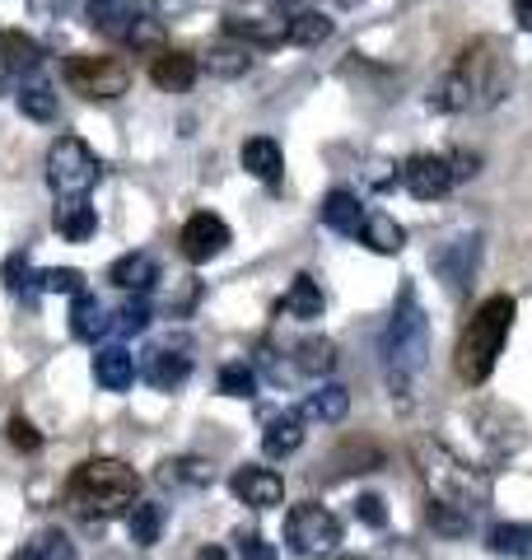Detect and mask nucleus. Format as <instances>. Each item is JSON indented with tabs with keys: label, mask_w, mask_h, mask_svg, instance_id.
<instances>
[{
	"label": "nucleus",
	"mask_w": 532,
	"mask_h": 560,
	"mask_svg": "<svg viewBox=\"0 0 532 560\" xmlns=\"http://www.w3.org/2000/svg\"><path fill=\"white\" fill-rule=\"evenodd\" d=\"M509 94V57L495 38H476L449 75L439 80V90L430 103L439 113H476V108H495Z\"/></svg>",
	"instance_id": "f257e3e1"
},
{
	"label": "nucleus",
	"mask_w": 532,
	"mask_h": 560,
	"mask_svg": "<svg viewBox=\"0 0 532 560\" xmlns=\"http://www.w3.org/2000/svg\"><path fill=\"white\" fill-rule=\"evenodd\" d=\"M379 355H383V374H388L393 397L412 388V383L425 374V364H430V318H425L412 285H402V294H397V308L383 327Z\"/></svg>",
	"instance_id": "f03ea898"
},
{
	"label": "nucleus",
	"mask_w": 532,
	"mask_h": 560,
	"mask_svg": "<svg viewBox=\"0 0 532 560\" xmlns=\"http://www.w3.org/2000/svg\"><path fill=\"white\" fill-rule=\"evenodd\" d=\"M412 453H416V467H420L425 486H430V500L458 504V510H467V514L490 510V477L482 467L458 458V453L449 444H439V440H416Z\"/></svg>",
	"instance_id": "7ed1b4c3"
},
{
	"label": "nucleus",
	"mask_w": 532,
	"mask_h": 560,
	"mask_svg": "<svg viewBox=\"0 0 532 560\" xmlns=\"http://www.w3.org/2000/svg\"><path fill=\"white\" fill-rule=\"evenodd\" d=\"M136 471L117 458H89L76 467V477L66 481V500L70 510L89 523H103V518H117V514H131L136 504Z\"/></svg>",
	"instance_id": "20e7f679"
},
{
	"label": "nucleus",
	"mask_w": 532,
	"mask_h": 560,
	"mask_svg": "<svg viewBox=\"0 0 532 560\" xmlns=\"http://www.w3.org/2000/svg\"><path fill=\"white\" fill-rule=\"evenodd\" d=\"M509 327H513V300L509 294H490V300L472 313V323L463 327V337H458V374L463 383H486L495 360H500V350L509 341Z\"/></svg>",
	"instance_id": "39448f33"
},
{
	"label": "nucleus",
	"mask_w": 532,
	"mask_h": 560,
	"mask_svg": "<svg viewBox=\"0 0 532 560\" xmlns=\"http://www.w3.org/2000/svg\"><path fill=\"white\" fill-rule=\"evenodd\" d=\"M103 164L80 136H57L47 150V183L61 201H84L99 187Z\"/></svg>",
	"instance_id": "423d86ee"
},
{
	"label": "nucleus",
	"mask_w": 532,
	"mask_h": 560,
	"mask_svg": "<svg viewBox=\"0 0 532 560\" xmlns=\"http://www.w3.org/2000/svg\"><path fill=\"white\" fill-rule=\"evenodd\" d=\"M224 33L243 47H280L290 33V14L276 0H234L224 10Z\"/></svg>",
	"instance_id": "0eeeda50"
},
{
	"label": "nucleus",
	"mask_w": 532,
	"mask_h": 560,
	"mask_svg": "<svg viewBox=\"0 0 532 560\" xmlns=\"http://www.w3.org/2000/svg\"><path fill=\"white\" fill-rule=\"evenodd\" d=\"M66 84L84 98H122L131 90V66L122 57H94V51H80V57L66 61Z\"/></svg>",
	"instance_id": "6e6552de"
},
{
	"label": "nucleus",
	"mask_w": 532,
	"mask_h": 560,
	"mask_svg": "<svg viewBox=\"0 0 532 560\" xmlns=\"http://www.w3.org/2000/svg\"><path fill=\"white\" fill-rule=\"evenodd\" d=\"M286 537H290V547L299 556H332L336 547H342V518H336L332 510H323V504L304 500L286 514Z\"/></svg>",
	"instance_id": "1a4fd4ad"
},
{
	"label": "nucleus",
	"mask_w": 532,
	"mask_h": 560,
	"mask_svg": "<svg viewBox=\"0 0 532 560\" xmlns=\"http://www.w3.org/2000/svg\"><path fill=\"white\" fill-rule=\"evenodd\" d=\"M136 374L150 383V388L159 393H173V388H183V383L192 378V346L183 337H169V341H154L146 355H140L136 364Z\"/></svg>",
	"instance_id": "9d476101"
},
{
	"label": "nucleus",
	"mask_w": 532,
	"mask_h": 560,
	"mask_svg": "<svg viewBox=\"0 0 532 560\" xmlns=\"http://www.w3.org/2000/svg\"><path fill=\"white\" fill-rule=\"evenodd\" d=\"M476 257H482V238H476V234H458V238L439 243V248L430 253V267L439 271V280L453 294H463L472 271H476Z\"/></svg>",
	"instance_id": "9b49d317"
},
{
	"label": "nucleus",
	"mask_w": 532,
	"mask_h": 560,
	"mask_svg": "<svg viewBox=\"0 0 532 560\" xmlns=\"http://www.w3.org/2000/svg\"><path fill=\"white\" fill-rule=\"evenodd\" d=\"M402 187L412 191L416 201L443 197V191L453 187V164H449V154H412V160L402 164Z\"/></svg>",
	"instance_id": "f8f14e48"
},
{
	"label": "nucleus",
	"mask_w": 532,
	"mask_h": 560,
	"mask_svg": "<svg viewBox=\"0 0 532 560\" xmlns=\"http://www.w3.org/2000/svg\"><path fill=\"white\" fill-rule=\"evenodd\" d=\"M177 243H183V257L187 261H210V257H220L229 248V224L220 215H210V210H197L187 224H183V234H177Z\"/></svg>",
	"instance_id": "ddd939ff"
},
{
	"label": "nucleus",
	"mask_w": 532,
	"mask_h": 560,
	"mask_svg": "<svg viewBox=\"0 0 532 560\" xmlns=\"http://www.w3.org/2000/svg\"><path fill=\"white\" fill-rule=\"evenodd\" d=\"M229 490H234L243 504H253V510H271V504L286 500V481H280V471H271V467H253V463L234 471Z\"/></svg>",
	"instance_id": "4468645a"
},
{
	"label": "nucleus",
	"mask_w": 532,
	"mask_h": 560,
	"mask_svg": "<svg viewBox=\"0 0 532 560\" xmlns=\"http://www.w3.org/2000/svg\"><path fill=\"white\" fill-rule=\"evenodd\" d=\"M84 20L94 33H103V38H127L131 24L140 20V0H89Z\"/></svg>",
	"instance_id": "2eb2a0df"
},
{
	"label": "nucleus",
	"mask_w": 532,
	"mask_h": 560,
	"mask_svg": "<svg viewBox=\"0 0 532 560\" xmlns=\"http://www.w3.org/2000/svg\"><path fill=\"white\" fill-rule=\"evenodd\" d=\"M197 70H201V61L192 57V51H159V57L150 61V80L159 84L164 94H183V90H192L197 84Z\"/></svg>",
	"instance_id": "dca6fc26"
},
{
	"label": "nucleus",
	"mask_w": 532,
	"mask_h": 560,
	"mask_svg": "<svg viewBox=\"0 0 532 560\" xmlns=\"http://www.w3.org/2000/svg\"><path fill=\"white\" fill-rule=\"evenodd\" d=\"M299 444H304V411H276L271 420H266L262 430V448L266 458H290V453H299Z\"/></svg>",
	"instance_id": "f3484780"
},
{
	"label": "nucleus",
	"mask_w": 532,
	"mask_h": 560,
	"mask_svg": "<svg viewBox=\"0 0 532 560\" xmlns=\"http://www.w3.org/2000/svg\"><path fill=\"white\" fill-rule=\"evenodd\" d=\"M94 378H99V388H108V393H127L136 383V355L127 346H103L94 355Z\"/></svg>",
	"instance_id": "a211bd4d"
},
{
	"label": "nucleus",
	"mask_w": 532,
	"mask_h": 560,
	"mask_svg": "<svg viewBox=\"0 0 532 560\" xmlns=\"http://www.w3.org/2000/svg\"><path fill=\"white\" fill-rule=\"evenodd\" d=\"M323 224L332 234H346V238H360V224H365V210H360V197L346 187H336L323 197Z\"/></svg>",
	"instance_id": "6ab92c4d"
},
{
	"label": "nucleus",
	"mask_w": 532,
	"mask_h": 560,
	"mask_svg": "<svg viewBox=\"0 0 532 560\" xmlns=\"http://www.w3.org/2000/svg\"><path fill=\"white\" fill-rule=\"evenodd\" d=\"M108 280L117 290H127V294H146L159 280V267H154L150 253H127V257H117L108 267Z\"/></svg>",
	"instance_id": "aec40b11"
},
{
	"label": "nucleus",
	"mask_w": 532,
	"mask_h": 560,
	"mask_svg": "<svg viewBox=\"0 0 532 560\" xmlns=\"http://www.w3.org/2000/svg\"><path fill=\"white\" fill-rule=\"evenodd\" d=\"M239 160H243V168L253 173V178H262V183H280V168H286V160H280V145H276L271 136L243 140Z\"/></svg>",
	"instance_id": "412c9836"
},
{
	"label": "nucleus",
	"mask_w": 532,
	"mask_h": 560,
	"mask_svg": "<svg viewBox=\"0 0 532 560\" xmlns=\"http://www.w3.org/2000/svg\"><path fill=\"white\" fill-rule=\"evenodd\" d=\"M346 411H350V393L342 383H323V388L304 397V420H317V425H342Z\"/></svg>",
	"instance_id": "4be33fe9"
},
{
	"label": "nucleus",
	"mask_w": 532,
	"mask_h": 560,
	"mask_svg": "<svg viewBox=\"0 0 532 560\" xmlns=\"http://www.w3.org/2000/svg\"><path fill=\"white\" fill-rule=\"evenodd\" d=\"M70 331H76L80 341H99V337H108V331H113L108 308H103L89 290L76 294V308H70Z\"/></svg>",
	"instance_id": "5701e85b"
},
{
	"label": "nucleus",
	"mask_w": 532,
	"mask_h": 560,
	"mask_svg": "<svg viewBox=\"0 0 532 560\" xmlns=\"http://www.w3.org/2000/svg\"><path fill=\"white\" fill-rule=\"evenodd\" d=\"M486 551L509 560H532V523H495L486 533Z\"/></svg>",
	"instance_id": "b1692460"
},
{
	"label": "nucleus",
	"mask_w": 532,
	"mask_h": 560,
	"mask_svg": "<svg viewBox=\"0 0 532 560\" xmlns=\"http://www.w3.org/2000/svg\"><path fill=\"white\" fill-rule=\"evenodd\" d=\"M51 224H57V234H61V238L84 243V238H94L99 215H94V206H89V201H61V206H57V215H51Z\"/></svg>",
	"instance_id": "393cba45"
},
{
	"label": "nucleus",
	"mask_w": 532,
	"mask_h": 560,
	"mask_svg": "<svg viewBox=\"0 0 532 560\" xmlns=\"http://www.w3.org/2000/svg\"><path fill=\"white\" fill-rule=\"evenodd\" d=\"M201 66H206L216 80H239V75H247V66H253V47H243V43L229 38V43H220V47H210Z\"/></svg>",
	"instance_id": "a878e982"
},
{
	"label": "nucleus",
	"mask_w": 532,
	"mask_h": 560,
	"mask_svg": "<svg viewBox=\"0 0 532 560\" xmlns=\"http://www.w3.org/2000/svg\"><path fill=\"white\" fill-rule=\"evenodd\" d=\"M286 313L299 318V323L323 318V285H317L313 276H294L290 290H286Z\"/></svg>",
	"instance_id": "bb28decb"
},
{
	"label": "nucleus",
	"mask_w": 532,
	"mask_h": 560,
	"mask_svg": "<svg viewBox=\"0 0 532 560\" xmlns=\"http://www.w3.org/2000/svg\"><path fill=\"white\" fill-rule=\"evenodd\" d=\"M360 243H369L374 253H402L406 248V230L393 215L374 210V215H365V224H360Z\"/></svg>",
	"instance_id": "cd10ccee"
},
{
	"label": "nucleus",
	"mask_w": 532,
	"mask_h": 560,
	"mask_svg": "<svg viewBox=\"0 0 532 560\" xmlns=\"http://www.w3.org/2000/svg\"><path fill=\"white\" fill-rule=\"evenodd\" d=\"M294 370L304 374V378H323L336 370V346L327 337H309V341H299L294 346Z\"/></svg>",
	"instance_id": "c85d7f7f"
},
{
	"label": "nucleus",
	"mask_w": 532,
	"mask_h": 560,
	"mask_svg": "<svg viewBox=\"0 0 532 560\" xmlns=\"http://www.w3.org/2000/svg\"><path fill=\"white\" fill-rule=\"evenodd\" d=\"M20 560H80V551H76V541H70L61 528H43V533H33L24 541Z\"/></svg>",
	"instance_id": "c756f323"
},
{
	"label": "nucleus",
	"mask_w": 532,
	"mask_h": 560,
	"mask_svg": "<svg viewBox=\"0 0 532 560\" xmlns=\"http://www.w3.org/2000/svg\"><path fill=\"white\" fill-rule=\"evenodd\" d=\"M127 533H131L136 547H154L159 533H164V504L136 500V504H131V514H127Z\"/></svg>",
	"instance_id": "7c9ffc66"
},
{
	"label": "nucleus",
	"mask_w": 532,
	"mask_h": 560,
	"mask_svg": "<svg viewBox=\"0 0 532 560\" xmlns=\"http://www.w3.org/2000/svg\"><path fill=\"white\" fill-rule=\"evenodd\" d=\"M327 38H332V20H323L317 10H299V14H290L286 43H294V47H317V43H327Z\"/></svg>",
	"instance_id": "2f4dec72"
},
{
	"label": "nucleus",
	"mask_w": 532,
	"mask_h": 560,
	"mask_svg": "<svg viewBox=\"0 0 532 560\" xmlns=\"http://www.w3.org/2000/svg\"><path fill=\"white\" fill-rule=\"evenodd\" d=\"M0 57H5L10 70H38L43 66V47L28 38V33H5L0 38Z\"/></svg>",
	"instance_id": "473e14b6"
},
{
	"label": "nucleus",
	"mask_w": 532,
	"mask_h": 560,
	"mask_svg": "<svg viewBox=\"0 0 532 560\" xmlns=\"http://www.w3.org/2000/svg\"><path fill=\"white\" fill-rule=\"evenodd\" d=\"M159 477L177 481V486H210V481H216V467H210L206 458H169Z\"/></svg>",
	"instance_id": "72a5a7b5"
},
{
	"label": "nucleus",
	"mask_w": 532,
	"mask_h": 560,
	"mask_svg": "<svg viewBox=\"0 0 532 560\" xmlns=\"http://www.w3.org/2000/svg\"><path fill=\"white\" fill-rule=\"evenodd\" d=\"M430 528L439 537H467L472 533V514L467 510H458V504H443V500H430Z\"/></svg>",
	"instance_id": "f704fd0d"
},
{
	"label": "nucleus",
	"mask_w": 532,
	"mask_h": 560,
	"mask_svg": "<svg viewBox=\"0 0 532 560\" xmlns=\"http://www.w3.org/2000/svg\"><path fill=\"white\" fill-rule=\"evenodd\" d=\"M220 393L224 397H253L257 393V370L247 360H229L220 370Z\"/></svg>",
	"instance_id": "c9c22d12"
},
{
	"label": "nucleus",
	"mask_w": 532,
	"mask_h": 560,
	"mask_svg": "<svg viewBox=\"0 0 532 560\" xmlns=\"http://www.w3.org/2000/svg\"><path fill=\"white\" fill-rule=\"evenodd\" d=\"M20 113L33 117V121L57 117V94H51V84H24L20 90Z\"/></svg>",
	"instance_id": "e433bc0d"
},
{
	"label": "nucleus",
	"mask_w": 532,
	"mask_h": 560,
	"mask_svg": "<svg viewBox=\"0 0 532 560\" xmlns=\"http://www.w3.org/2000/svg\"><path fill=\"white\" fill-rule=\"evenodd\" d=\"M127 47H131V51H146V57L154 61L159 51H164V28H159V20L140 14V20L131 24V33H127Z\"/></svg>",
	"instance_id": "4c0bfd02"
},
{
	"label": "nucleus",
	"mask_w": 532,
	"mask_h": 560,
	"mask_svg": "<svg viewBox=\"0 0 532 560\" xmlns=\"http://www.w3.org/2000/svg\"><path fill=\"white\" fill-rule=\"evenodd\" d=\"M38 290H47V294H84V271H76V267H51V271L38 276Z\"/></svg>",
	"instance_id": "58836bf2"
},
{
	"label": "nucleus",
	"mask_w": 532,
	"mask_h": 560,
	"mask_svg": "<svg viewBox=\"0 0 532 560\" xmlns=\"http://www.w3.org/2000/svg\"><path fill=\"white\" fill-rule=\"evenodd\" d=\"M150 318H154V313H150V300H146V294H136V300H127V304H122V313H117V331H127V337H131V331H146L150 327Z\"/></svg>",
	"instance_id": "ea45409f"
},
{
	"label": "nucleus",
	"mask_w": 532,
	"mask_h": 560,
	"mask_svg": "<svg viewBox=\"0 0 532 560\" xmlns=\"http://www.w3.org/2000/svg\"><path fill=\"white\" fill-rule=\"evenodd\" d=\"M33 280H38V276L28 271V257H24V253H14V257L5 261V290H10V294H28V290H33Z\"/></svg>",
	"instance_id": "a19ab883"
},
{
	"label": "nucleus",
	"mask_w": 532,
	"mask_h": 560,
	"mask_svg": "<svg viewBox=\"0 0 532 560\" xmlns=\"http://www.w3.org/2000/svg\"><path fill=\"white\" fill-rule=\"evenodd\" d=\"M5 434H10V444L14 448H24V453H38L43 448V434L28 425L24 416H10V425H5Z\"/></svg>",
	"instance_id": "79ce46f5"
},
{
	"label": "nucleus",
	"mask_w": 532,
	"mask_h": 560,
	"mask_svg": "<svg viewBox=\"0 0 532 560\" xmlns=\"http://www.w3.org/2000/svg\"><path fill=\"white\" fill-rule=\"evenodd\" d=\"M239 560H276V547L262 533H243L239 537Z\"/></svg>",
	"instance_id": "37998d69"
},
{
	"label": "nucleus",
	"mask_w": 532,
	"mask_h": 560,
	"mask_svg": "<svg viewBox=\"0 0 532 560\" xmlns=\"http://www.w3.org/2000/svg\"><path fill=\"white\" fill-rule=\"evenodd\" d=\"M355 518L369 523V528H383V523H388L383 500H379V495H360V500H355Z\"/></svg>",
	"instance_id": "c03bdc74"
},
{
	"label": "nucleus",
	"mask_w": 532,
	"mask_h": 560,
	"mask_svg": "<svg viewBox=\"0 0 532 560\" xmlns=\"http://www.w3.org/2000/svg\"><path fill=\"white\" fill-rule=\"evenodd\" d=\"M449 164H453V183H467V178H476V168H482L476 154H449Z\"/></svg>",
	"instance_id": "a18cd8bd"
},
{
	"label": "nucleus",
	"mask_w": 532,
	"mask_h": 560,
	"mask_svg": "<svg viewBox=\"0 0 532 560\" xmlns=\"http://www.w3.org/2000/svg\"><path fill=\"white\" fill-rule=\"evenodd\" d=\"M513 20H519V28L532 33V0H513Z\"/></svg>",
	"instance_id": "49530a36"
},
{
	"label": "nucleus",
	"mask_w": 532,
	"mask_h": 560,
	"mask_svg": "<svg viewBox=\"0 0 532 560\" xmlns=\"http://www.w3.org/2000/svg\"><path fill=\"white\" fill-rule=\"evenodd\" d=\"M286 14H299V10H313V0H276Z\"/></svg>",
	"instance_id": "de8ad7c7"
},
{
	"label": "nucleus",
	"mask_w": 532,
	"mask_h": 560,
	"mask_svg": "<svg viewBox=\"0 0 532 560\" xmlns=\"http://www.w3.org/2000/svg\"><path fill=\"white\" fill-rule=\"evenodd\" d=\"M192 560H229V556H224V547H201Z\"/></svg>",
	"instance_id": "09e8293b"
},
{
	"label": "nucleus",
	"mask_w": 532,
	"mask_h": 560,
	"mask_svg": "<svg viewBox=\"0 0 532 560\" xmlns=\"http://www.w3.org/2000/svg\"><path fill=\"white\" fill-rule=\"evenodd\" d=\"M342 560H360V556H342Z\"/></svg>",
	"instance_id": "8fccbe9b"
}]
</instances>
